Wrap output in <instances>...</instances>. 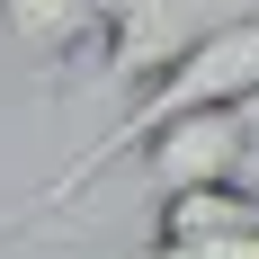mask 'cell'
<instances>
[{"label":"cell","instance_id":"6da1fadb","mask_svg":"<svg viewBox=\"0 0 259 259\" xmlns=\"http://www.w3.org/2000/svg\"><path fill=\"white\" fill-rule=\"evenodd\" d=\"M224 99H241V107L259 99V9H250V18H224L206 45H188L179 63L152 80V90H134V99H125V116H116L99 143H80V152L63 161V170H54V179L36 188L18 214H0V233H18L27 214H54L63 197H80V188H99L116 161H143V143H152L170 116H188V107H224Z\"/></svg>","mask_w":259,"mask_h":259},{"label":"cell","instance_id":"7a4b0ae2","mask_svg":"<svg viewBox=\"0 0 259 259\" xmlns=\"http://www.w3.org/2000/svg\"><path fill=\"white\" fill-rule=\"evenodd\" d=\"M214 0H107V54H99V90L134 99V90H152L188 45H206L214 36Z\"/></svg>","mask_w":259,"mask_h":259},{"label":"cell","instance_id":"3957f363","mask_svg":"<svg viewBox=\"0 0 259 259\" xmlns=\"http://www.w3.org/2000/svg\"><path fill=\"white\" fill-rule=\"evenodd\" d=\"M259 152V116L241 99L224 107H188V116H170V125L143 143V179H152V197H179V188H214V179H241Z\"/></svg>","mask_w":259,"mask_h":259},{"label":"cell","instance_id":"277c9868","mask_svg":"<svg viewBox=\"0 0 259 259\" xmlns=\"http://www.w3.org/2000/svg\"><path fill=\"white\" fill-rule=\"evenodd\" d=\"M107 36V0H0V45L45 80L80 72V54Z\"/></svg>","mask_w":259,"mask_h":259},{"label":"cell","instance_id":"5b68a950","mask_svg":"<svg viewBox=\"0 0 259 259\" xmlns=\"http://www.w3.org/2000/svg\"><path fill=\"white\" fill-rule=\"evenodd\" d=\"M241 224H259V188H241V179L161 197V233H241Z\"/></svg>","mask_w":259,"mask_h":259},{"label":"cell","instance_id":"8992f818","mask_svg":"<svg viewBox=\"0 0 259 259\" xmlns=\"http://www.w3.org/2000/svg\"><path fill=\"white\" fill-rule=\"evenodd\" d=\"M134 259H259V224H241V233H152Z\"/></svg>","mask_w":259,"mask_h":259},{"label":"cell","instance_id":"52a82bcc","mask_svg":"<svg viewBox=\"0 0 259 259\" xmlns=\"http://www.w3.org/2000/svg\"><path fill=\"white\" fill-rule=\"evenodd\" d=\"M250 116H259V99H250Z\"/></svg>","mask_w":259,"mask_h":259}]
</instances>
